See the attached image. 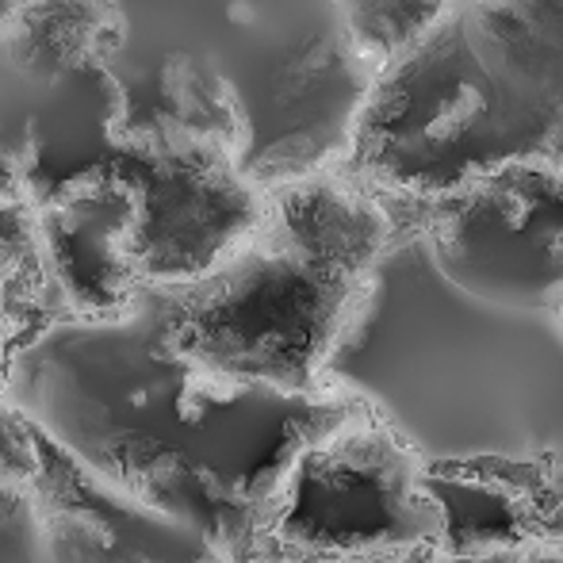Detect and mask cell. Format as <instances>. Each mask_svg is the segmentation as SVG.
I'll return each mask as SVG.
<instances>
[{
  "instance_id": "obj_3",
  "label": "cell",
  "mask_w": 563,
  "mask_h": 563,
  "mask_svg": "<svg viewBox=\"0 0 563 563\" xmlns=\"http://www.w3.org/2000/svg\"><path fill=\"white\" fill-rule=\"evenodd\" d=\"M104 62L126 134L211 146L261 200L345 169L384 69L349 0L112 4Z\"/></svg>"
},
{
  "instance_id": "obj_4",
  "label": "cell",
  "mask_w": 563,
  "mask_h": 563,
  "mask_svg": "<svg viewBox=\"0 0 563 563\" xmlns=\"http://www.w3.org/2000/svg\"><path fill=\"white\" fill-rule=\"evenodd\" d=\"M112 4H0V208L43 211L123 188L139 203L134 276L208 273L253 227L261 196L200 142H142L104 62Z\"/></svg>"
},
{
  "instance_id": "obj_8",
  "label": "cell",
  "mask_w": 563,
  "mask_h": 563,
  "mask_svg": "<svg viewBox=\"0 0 563 563\" xmlns=\"http://www.w3.org/2000/svg\"><path fill=\"white\" fill-rule=\"evenodd\" d=\"M0 563H227L211 544L119 503L12 407L0 430Z\"/></svg>"
},
{
  "instance_id": "obj_9",
  "label": "cell",
  "mask_w": 563,
  "mask_h": 563,
  "mask_svg": "<svg viewBox=\"0 0 563 563\" xmlns=\"http://www.w3.org/2000/svg\"><path fill=\"white\" fill-rule=\"evenodd\" d=\"M268 563H563L556 537H510V533H445L438 541L387 552H353V556H296L276 552Z\"/></svg>"
},
{
  "instance_id": "obj_1",
  "label": "cell",
  "mask_w": 563,
  "mask_h": 563,
  "mask_svg": "<svg viewBox=\"0 0 563 563\" xmlns=\"http://www.w3.org/2000/svg\"><path fill=\"white\" fill-rule=\"evenodd\" d=\"M387 200V196H384ZM391 203V242L322 384L422 467L563 490V169Z\"/></svg>"
},
{
  "instance_id": "obj_5",
  "label": "cell",
  "mask_w": 563,
  "mask_h": 563,
  "mask_svg": "<svg viewBox=\"0 0 563 563\" xmlns=\"http://www.w3.org/2000/svg\"><path fill=\"white\" fill-rule=\"evenodd\" d=\"M514 165L563 169V4L445 0L379 69L345 173L426 200Z\"/></svg>"
},
{
  "instance_id": "obj_10",
  "label": "cell",
  "mask_w": 563,
  "mask_h": 563,
  "mask_svg": "<svg viewBox=\"0 0 563 563\" xmlns=\"http://www.w3.org/2000/svg\"><path fill=\"white\" fill-rule=\"evenodd\" d=\"M4 422H8V402L0 399V430H4Z\"/></svg>"
},
{
  "instance_id": "obj_6",
  "label": "cell",
  "mask_w": 563,
  "mask_h": 563,
  "mask_svg": "<svg viewBox=\"0 0 563 563\" xmlns=\"http://www.w3.org/2000/svg\"><path fill=\"white\" fill-rule=\"evenodd\" d=\"M391 227V203L345 169L280 188L208 273L157 284L165 338L188 364L230 384L330 391L327 364Z\"/></svg>"
},
{
  "instance_id": "obj_2",
  "label": "cell",
  "mask_w": 563,
  "mask_h": 563,
  "mask_svg": "<svg viewBox=\"0 0 563 563\" xmlns=\"http://www.w3.org/2000/svg\"><path fill=\"white\" fill-rule=\"evenodd\" d=\"M4 402L97 487L227 563H268L296 460L364 410L341 391L288 395L200 372L165 338L157 284H139L123 314L15 341Z\"/></svg>"
},
{
  "instance_id": "obj_7",
  "label": "cell",
  "mask_w": 563,
  "mask_h": 563,
  "mask_svg": "<svg viewBox=\"0 0 563 563\" xmlns=\"http://www.w3.org/2000/svg\"><path fill=\"white\" fill-rule=\"evenodd\" d=\"M445 533L449 506L422 460L372 410H356L296 460L276 510L273 556L387 552Z\"/></svg>"
}]
</instances>
